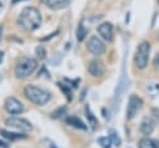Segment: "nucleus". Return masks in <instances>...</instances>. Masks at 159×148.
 Returning a JSON list of instances; mask_svg holds the SVG:
<instances>
[{"label": "nucleus", "instance_id": "f257e3e1", "mask_svg": "<svg viewBox=\"0 0 159 148\" xmlns=\"http://www.w3.org/2000/svg\"><path fill=\"white\" fill-rule=\"evenodd\" d=\"M19 24L22 26V29L27 31H34L40 27L41 25V14L40 11L34 6L24 7L22 11L19 15Z\"/></svg>", "mask_w": 159, "mask_h": 148}, {"label": "nucleus", "instance_id": "f03ea898", "mask_svg": "<svg viewBox=\"0 0 159 148\" xmlns=\"http://www.w3.org/2000/svg\"><path fill=\"white\" fill-rule=\"evenodd\" d=\"M24 93H25V96L29 101H31L32 103H35L37 106L46 104L51 98L50 92H47L46 90H43L41 87H37L35 85H27L24 90Z\"/></svg>", "mask_w": 159, "mask_h": 148}, {"label": "nucleus", "instance_id": "7ed1b4c3", "mask_svg": "<svg viewBox=\"0 0 159 148\" xmlns=\"http://www.w3.org/2000/svg\"><path fill=\"white\" fill-rule=\"evenodd\" d=\"M36 67H37V61L35 58L24 57L16 63L14 72L17 78H26L30 75H32V72L36 70Z\"/></svg>", "mask_w": 159, "mask_h": 148}, {"label": "nucleus", "instance_id": "20e7f679", "mask_svg": "<svg viewBox=\"0 0 159 148\" xmlns=\"http://www.w3.org/2000/svg\"><path fill=\"white\" fill-rule=\"evenodd\" d=\"M149 53H150V44L147 41L142 42L138 46L135 55H134V62H135V66L138 68L143 70L147 67L148 61H149Z\"/></svg>", "mask_w": 159, "mask_h": 148}, {"label": "nucleus", "instance_id": "39448f33", "mask_svg": "<svg viewBox=\"0 0 159 148\" xmlns=\"http://www.w3.org/2000/svg\"><path fill=\"white\" fill-rule=\"evenodd\" d=\"M5 124L10 128H14V129H17V131H21V132H30L32 129V126L29 121L24 119V118H20V117H11V118H7L5 121Z\"/></svg>", "mask_w": 159, "mask_h": 148}, {"label": "nucleus", "instance_id": "423d86ee", "mask_svg": "<svg viewBox=\"0 0 159 148\" xmlns=\"http://www.w3.org/2000/svg\"><path fill=\"white\" fill-rule=\"evenodd\" d=\"M143 107V101L140 97L137 95H132L128 101V107H127V119H132L135 117V114L142 109Z\"/></svg>", "mask_w": 159, "mask_h": 148}, {"label": "nucleus", "instance_id": "0eeeda50", "mask_svg": "<svg viewBox=\"0 0 159 148\" xmlns=\"http://www.w3.org/2000/svg\"><path fill=\"white\" fill-rule=\"evenodd\" d=\"M87 50L93 53L94 56H101L106 52V45L104 42L97 37V36H91L88 42H87Z\"/></svg>", "mask_w": 159, "mask_h": 148}, {"label": "nucleus", "instance_id": "6e6552de", "mask_svg": "<svg viewBox=\"0 0 159 148\" xmlns=\"http://www.w3.org/2000/svg\"><path fill=\"white\" fill-rule=\"evenodd\" d=\"M5 109L11 114H20L25 111V107L22 102L16 99L15 97H7L5 101Z\"/></svg>", "mask_w": 159, "mask_h": 148}, {"label": "nucleus", "instance_id": "1a4fd4ad", "mask_svg": "<svg viewBox=\"0 0 159 148\" xmlns=\"http://www.w3.org/2000/svg\"><path fill=\"white\" fill-rule=\"evenodd\" d=\"M159 121V116L155 114L154 117H145L143 119V122L140 123V132L144 134V136H150L154 131V127H155V123Z\"/></svg>", "mask_w": 159, "mask_h": 148}, {"label": "nucleus", "instance_id": "9d476101", "mask_svg": "<svg viewBox=\"0 0 159 148\" xmlns=\"http://www.w3.org/2000/svg\"><path fill=\"white\" fill-rule=\"evenodd\" d=\"M106 68H104V63L101 61V60H92L89 63H88V72L94 76V77H98V76H102L104 73Z\"/></svg>", "mask_w": 159, "mask_h": 148}, {"label": "nucleus", "instance_id": "9b49d317", "mask_svg": "<svg viewBox=\"0 0 159 148\" xmlns=\"http://www.w3.org/2000/svg\"><path fill=\"white\" fill-rule=\"evenodd\" d=\"M99 35L102 36V39H104L106 41H112L113 40V26L109 22H103L97 27Z\"/></svg>", "mask_w": 159, "mask_h": 148}, {"label": "nucleus", "instance_id": "f8f14e48", "mask_svg": "<svg viewBox=\"0 0 159 148\" xmlns=\"http://www.w3.org/2000/svg\"><path fill=\"white\" fill-rule=\"evenodd\" d=\"M41 4L52 10H61L68 6L70 0H41Z\"/></svg>", "mask_w": 159, "mask_h": 148}, {"label": "nucleus", "instance_id": "ddd939ff", "mask_svg": "<svg viewBox=\"0 0 159 148\" xmlns=\"http://www.w3.org/2000/svg\"><path fill=\"white\" fill-rule=\"evenodd\" d=\"M139 148H159V141L153 138H142L139 141Z\"/></svg>", "mask_w": 159, "mask_h": 148}, {"label": "nucleus", "instance_id": "4468645a", "mask_svg": "<svg viewBox=\"0 0 159 148\" xmlns=\"http://www.w3.org/2000/svg\"><path fill=\"white\" fill-rule=\"evenodd\" d=\"M66 122H67V124H70V126H72V127H75V128L87 129V127L84 126V123H83L80 118H77L76 116H70V117H67V118H66Z\"/></svg>", "mask_w": 159, "mask_h": 148}, {"label": "nucleus", "instance_id": "2eb2a0df", "mask_svg": "<svg viewBox=\"0 0 159 148\" xmlns=\"http://www.w3.org/2000/svg\"><path fill=\"white\" fill-rule=\"evenodd\" d=\"M0 134L6 138V139H10V141H16V139H22V138H26V136L24 134H19V133H12V132H7L5 129H1L0 131Z\"/></svg>", "mask_w": 159, "mask_h": 148}, {"label": "nucleus", "instance_id": "dca6fc26", "mask_svg": "<svg viewBox=\"0 0 159 148\" xmlns=\"http://www.w3.org/2000/svg\"><path fill=\"white\" fill-rule=\"evenodd\" d=\"M108 137H109V139L112 141V143L114 146H117V147L120 146V138L118 137V134H117V132L114 129H109L108 131Z\"/></svg>", "mask_w": 159, "mask_h": 148}, {"label": "nucleus", "instance_id": "f3484780", "mask_svg": "<svg viewBox=\"0 0 159 148\" xmlns=\"http://www.w3.org/2000/svg\"><path fill=\"white\" fill-rule=\"evenodd\" d=\"M86 35H87V30L84 29V26L82 24H80L78 25V29H77V40L78 41H82Z\"/></svg>", "mask_w": 159, "mask_h": 148}, {"label": "nucleus", "instance_id": "a211bd4d", "mask_svg": "<svg viewBox=\"0 0 159 148\" xmlns=\"http://www.w3.org/2000/svg\"><path fill=\"white\" fill-rule=\"evenodd\" d=\"M86 114H87V118H88V121H89L91 126L94 128V127L97 126V119H96V117L93 116V113L89 111V108H88V107L86 108Z\"/></svg>", "mask_w": 159, "mask_h": 148}, {"label": "nucleus", "instance_id": "6ab92c4d", "mask_svg": "<svg viewBox=\"0 0 159 148\" xmlns=\"http://www.w3.org/2000/svg\"><path fill=\"white\" fill-rule=\"evenodd\" d=\"M98 143L103 147V148H111V144H112V141L109 139V137H102L98 139Z\"/></svg>", "mask_w": 159, "mask_h": 148}, {"label": "nucleus", "instance_id": "aec40b11", "mask_svg": "<svg viewBox=\"0 0 159 148\" xmlns=\"http://www.w3.org/2000/svg\"><path fill=\"white\" fill-rule=\"evenodd\" d=\"M58 86H60V88H61V90L63 91V93L66 95L67 99H68V101H71V98H72V92H71V90H70L68 87H66L65 85H62V83H60Z\"/></svg>", "mask_w": 159, "mask_h": 148}, {"label": "nucleus", "instance_id": "412c9836", "mask_svg": "<svg viewBox=\"0 0 159 148\" xmlns=\"http://www.w3.org/2000/svg\"><path fill=\"white\" fill-rule=\"evenodd\" d=\"M36 55H37L40 58H45V56H46V50H45L42 46H39V47L36 49Z\"/></svg>", "mask_w": 159, "mask_h": 148}, {"label": "nucleus", "instance_id": "4be33fe9", "mask_svg": "<svg viewBox=\"0 0 159 148\" xmlns=\"http://www.w3.org/2000/svg\"><path fill=\"white\" fill-rule=\"evenodd\" d=\"M65 112H66V109H65V108H61L60 111L57 109L56 112H53V113H52V117H53V118H57V117H61V114H62V113H65Z\"/></svg>", "mask_w": 159, "mask_h": 148}, {"label": "nucleus", "instance_id": "5701e85b", "mask_svg": "<svg viewBox=\"0 0 159 148\" xmlns=\"http://www.w3.org/2000/svg\"><path fill=\"white\" fill-rule=\"evenodd\" d=\"M155 65H157V67L159 68V55L155 57Z\"/></svg>", "mask_w": 159, "mask_h": 148}, {"label": "nucleus", "instance_id": "b1692460", "mask_svg": "<svg viewBox=\"0 0 159 148\" xmlns=\"http://www.w3.org/2000/svg\"><path fill=\"white\" fill-rule=\"evenodd\" d=\"M0 147H1V148H7V144H5L4 142L0 141Z\"/></svg>", "mask_w": 159, "mask_h": 148}, {"label": "nucleus", "instance_id": "393cba45", "mask_svg": "<svg viewBox=\"0 0 159 148\" xmlns=\"http://www.w3.org/2000/svg\"><path fill=\"white\" fill-rule=\"evenodd\" d=\"M2 60H4V52H2V51H0V63L2 62Z\"/></svg>", "mask_w": 159, "mask_h": 148}, {"label": "nucleus", "instance_id": "a878e982", "mask_svg": "<svg viewBox=\"0 0 159 148\" xmlns=\"http://www.w3.org/2000/svg\"><path fill=\"white\" fill-rule=\"evenodd\" d=\"M1 37H2V26L0 25V41H1Z\"/></svg>", "mask_w": 159, "mask_h": 148}, {"label": "nucleus", "instance_id": "bb28decb", "mask_svg": "<svg viewBox=\"0 0 159 148\" xmlns=\"http://www.w3.org/2000/svg\"><path fill=\"white\" fill-rule=\"evenodd\" d=\"M158 2H159V0H158Z\"/></svg>", "mask_w": 159, "mask_h": 148}]
</instances>
